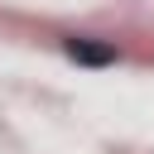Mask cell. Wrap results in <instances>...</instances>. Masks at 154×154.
I'll return each mask as SVG.
<instances>
[{"label":"cell","mask_w":154,"mask_h":154,"mask_svg":"<svg viewBox=\"0 0 154 154\" xmlns=\"http://www.w3.org/2000/svg\"><path fill=\"white\" fill-rule=\"evenodd\" d=\"M67 58L91 63V67H106V63H116V48L111 43H91V38H67Z\"/></svg>","instance_id":"1"}]
</instances>
